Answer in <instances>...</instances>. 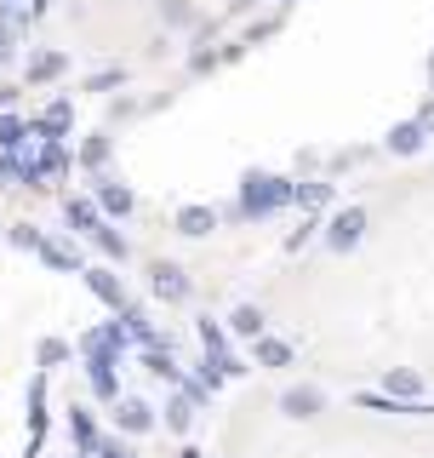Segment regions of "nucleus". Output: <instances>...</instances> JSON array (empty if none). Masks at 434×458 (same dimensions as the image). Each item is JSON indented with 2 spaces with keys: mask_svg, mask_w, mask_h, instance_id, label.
I'll return each mask as SVG.
<instances>
[{
  "mask_svg": "<svg viewBox=\"0 0 434 458\" xmlns=\"http://www.w3.org/2000/svg\"><path fill=\"white\" fill-rule=\"evenodd\" d=\"M69 361V344L63 338H46V344H40V367H63Z\"/></svg>",
  "mask_w": 434,
  "mask_h": 458,
  "instance_id": "nucleus-22",
  "label": "nucleus"
},
{
  "mask_svg": "<svg viewBox=\"0 0 434 458\" xmlns=\"http://www.w3.org/2000/svg\"><path fill=\"white\" fill-rule=\"evenodd\" d=\"M69 436H75V447L80 453H97V429H92V412H69Z\"/></svg>",
  "mask_w": 434,
  "mask_h": 458,
  "instance_id": "nucleus-17",
  "label": "nucleus"
},
{
  "mask_svg": "<svg viewBox=\"0 0 434 458\" xmlns=\"http://www.w3.org/2000/svg\"><path fill=\"white\" fill-rule=\"evenodd\" d=\"M12 247H23V252H40V229L18 224V229H12Z\"/></svg>",
  "mask_w": 434,
  "mask_h": 458,
  "instance_id": "nucleus-24",
  "label": "nucleus"
},
{
  "mask_svg": "<svg viewBox=\"0 0 434 458\" xmlns=\"http://www.w3.org/2000/svg\"><path fill=\"white\" fill-rule=\"evenodd\" d=\"M104 161H109V138H86V143H80V166L97 172Z\"/></svg>",
  "mask_w": 434,
  "mask_h": 458,
  "instance_id": "nucleus-20",
  "label": "nucleus"
},
{
  "mask_svg": "<svg viewBox=\"0 0 434 458\" xmlns=\"http://www.w3.org/2000/svg\"><path fill=\"white\" fill-rule=\"evenodd\" d=\"M417 126H423V132H434V104L423 109V121H417Z\"/></svg>",
  "mask_w": 434,
  "mask_h": 458,
  "instance_id": "nucleus-29",
  "label": "nucleus"
},
{
  "mask_svg": "<svg viewBox=\"0 0 434 458\" xmlns=\"http://www.w3.org/2000/svg\"><path fill=\"white\" fill-rule=\"evenodd\" d=\"M12 57H18V47H12V35H0V69H6Z\"/></svg>",
  "mask_w": 434,
  "mask_h": 458,
  "instance_id": "nucleus-28",
  "label": "nucleus"
},
{
  "mask_svg": "<svg viewBox=\"0 0 434 458\" xmlns=\"http://www.w3.org/2000/svg\"><path fill=\"white\" fill-rule=\"evenodd\" d=\"M189 424H195V401H189V395H178V401L166 407V429H178V436H183Z\"/></svg>",
  "mask_w": 434,
  "mask_h": 458,
  "instance_id": "nucleus-19",
  "label": "nucleus"
},
{
  "mask_svg": "<svg viewBox=\"0 0 434 458\" xmlns=\"http://www.w3.org/2000/svg\"><path fill=\"white\" fill-rule=\"evenodd\" d=\"M171 224H178V235L200 241V235H212V229H217V212H212V207H183V212H178Z\"/></svg>",
  "mask_w": 434,
  "mask_h": 458,
  "instance_id": "nucleus-9",
  "label": "nucleus"
},
{
  "mask_svg": "<svg viewBox=\"0 0 434 458\" xmlns=\"http://www.w3.org/2000/svg\"><path fill=\"white\" fill-rule=\"evenodd\" d=\"M360 235H366V212H360V207L338 212V218L326 224V247H331V252H349V247H355Z\"/></svg>",
  "mask_w": 434,
  "mask_h": 458,
  "instance_id": "nucleus-3",
  "label": "nucleus"
},
{
  "mask_svg": "<svg viewBox=\"0 0 434 458\" xmlns=\"http://www.w3.org/2000/svg\"><path fill=\"white\" fill-rule=\"evenodd\" d=\"M429 75H434V57H429Z\"/></svg>",
  "mask_w": 434,
  "mask_h": 458,
  "instance_id": "nucleus-31",
  "label": "nucleus"
},
{
  "mask_svg": "<svg viewBox=\"0 0 434 458\" xmlns=\"http://www.w3.org/2000/svg\"><path fill=\"white\" fill-rule=\"evenodd\" d=\"M114 419H121L126 436H149V429H154V407L138 401V395H126V401H114Z\"/></svg>",
  "mask_w": 434,
  "mask_h": 458,
  "instance_id": "nucleus-6",
  "label": "nucleus"
},
{
  "mask_svg": "<svg viewBox=\"0 0 434 458\" xmlns=\"http://www.w3.org/2000/svg\"><path fill=\"white\" fill-rule=\"evenodd\" d=\"M229 327H235L240 338H263V310H257V304H240L235 315H229Z\"/></svg>",
  "mask_w": 434,
  "mask_h": 458,
  "instance_id": "nucleus-16",
  "label": "nucleus"
},
{
  "mask_svg": "<svg viewBox=\"0 0 434 458\" xmlns=\"http://www.w3.org/2000/svg\"><path fill=\"white\" fill-rule=\"evenodd\" d=\"M423 126H417V121H406V126H395V132H388V149H395V155H417V149H423Z\"/></svg>",
  "mask_w": 434,
  "mask_h": 458,
  "instance_id": "nucleus-14",
  "label": "nucleus"
},
{
  "mask_svg": "<svg viewBox=\"0 0 434 458\" xmlns=\"http://www.w3.org/2000/svg\"><path fill=\"white\" fill-rule=\"evenodd\" d=\"M40 258H46L52 269H75V252H69V247H52V241H40Z\"/></svg>",
  "mask_w": 434,
  "mask_h": 458,
  "instance_id": "nucleus-23",
  "label": "nucleus"
},
{
  "mask_svg": "<svg viewBox=\"0 0 434 458\" xmlns=\"http://www.w3.org/2000/svg\"><path fill=\"white\" fill-rule=\"evenodd\" d=\"M149 372H154V378H171V384H178V361H171V350H161V344H154V350H149Z\"/></svg>",
  "mask_w": 434,
  "mask_h": 458,
  "instance_id": "nucleus-21",
  "label": "nucleus"
},
{
  "mask_svg": "<svg viewBox=\"0 0 434 458\" xmlns=\"http://www.w3.org/2000/svg\"><path fill=\"white\" fill-rule=\"evenodd\" d=\"M161 23L166 29H200V12L189 0H161Z\"/></svg>",
  "mask_w": 434,
  "mask_h": 458,
  "instance_id": "nucleus-12",
  "label": "nucleus"
},
{
  "mask_svg": "<svg viewBox=\"0 0 434 458\" xmlns=\"http://www.w3.org/2000/svg\"><path fill=\"white\" fill-rule=\"evenodd\" d=\"M86 286H92V298H97V304H109L114 315L126 310V286H121V276H114V269H104V264L86 269Z\"/></svg>",
  "mask_w": 434,
  "mask_h": 458,
  "instance_id": "nucleus-4",
  "label": "nucleus"
},
{
  "mask_svg": "<svg viewBox=\"0 0 434 458\" xmlns=\"http://www.w3.org/2000/svg\"><path fill=\"white\" fill-rule=\"evenodd\" d=\"M23 75H29V86H46V81H63V75H69V52H29Z\"/></svg>",
  "mask_w": 434,
  "mask_h": 458,
  "instance_id": "nucleus-5",
  "label": "nucleus"
},
{
  "mask_svg": "<svg viewBox=\"0 0 434 458\" xmlns=\"http://www.w3.org/2000/svg\"><path fill=\"white\" fill-rule=\"evenodd\" d=\"M109 86H121V69H104V75H92V92H109Z\"/></svg>",
  "mask_w": 434,
  "mask_h": 458,
  "instance_id": "nucleus-26",
  "label": "nucleus"
},
{
  "mask_svg": "<svg viewBox=\"0 0 434 458\" xmlns=\"http://www.w3.org/2000/svg\"><path fill=\"white\" fill-rule=\"evenodd\" d=\"M97 458H132V453H126L121 441H97Z\"/></svg>",
  "mask_w": 434,
  "mask_h": 458,
  "instance_id": "nucleus-27",
  "label": "nucleus"
},
{
  "mask_svg": "<svg viewBox=\"0 0 434 458\" xmlns=\"http://www.w3.org/2000/svg\"><path fill=\"white\" fill-rule=\"evenodd\" d=\"M321 407H326V395H321V390H309V384H303V390H286V395H280V412H286V419H314Z\"/></svg>",
  "mask_w": 434,
  "mask_h": 458,
  "instance_id": "nucleus-7",
  "label": "nucleus"
},
{
  "mask_svg": "<svg viewBox=\"0 0 434 458\" xmlns=\"http://www.w3.org/2000/svg\"><path fill=\"white\" fill-rule=\"evenodd\" d=\"M388 395H400V401H417V395H423V378H417V372H406V367H400V372H388Z\"/></svg>",
  "mask_w": 434,
  "mask_h": 458,
  "instance_id": "nucleus-18",
  "label": "nucleus"
},
{
  "mask_svg": "<svg viewBox=\"0 0 434 458\" xmlns=\"http://www.w3.org/2000/svg\"><path fill=\"white\" fill-rule=\"evenodd\" d=\"M132 207H138V195L126 190V183H97V212H109V218H126Z\"/></svg>",
  "mask_w": 434,
  "mask_h": 458,
  "instance_id": "nucleus-8",
  "label": "nucleus"
},
{
  "mask_svg": "<svg viewBox=\"0 0 434 458\" xmlns=\"http://www.w3.org/2000/svg\"><path fill=\"white\" fill-rule=\"evenodd\" d=\"M286 200H292V183L274 178V172H246L240 178V212L246 218H269V212H280Z\"/></svg>",
  "mask_w": 434,
  "mask_h": 458,
  "instance_id": "nucleus-1",
  "label": "nucleus"
},
{
  "mask_svg": "<svg viewBox=\"0 0 434 458\" xmlns=\"http://www.w3.org/2000/svg\"><path fill=\"white\" fill-rule=\"evenodd\" d=\"M63 218H69V229H80V235H92L97 224H104V212L92 207V200H80V195H69L63 200Z\"/></svg>",
  "mask_w": 434,
  "mask_h": 458,
  "instance_id": "nucleus-10",
  "label": "nucleus"
},
{
  "mask_svg": "<svg viewBox=\"0 0 434 458\" xmlns=\"http://www.w3.org/2000/svg\"><path fill=\"white\" fill-rule=\"evenodd\" d=\"M229 6H235V12H246V6H257V0H229Z\"/></svg>",
  "mask_w": 434,
  "mask_h": 458,
  "instance_id": "nucleus-30",
  "label": "nucleus"
},
{
  "mask_svg": "<svg viewBox=\"0 0 434 458\" xmlns=\"http://www.w3.org/2000/svg\"><path fill=\"white\" fill-rule=\"evenodd\" d=\"M29 138V121L23 114H0V155H18Z\"/></svg>",
  "mask_w": 434,
  "mask_h": 458,
  "instance_id": "nucleus-13",
  "label": "nucleus"
},
{
  "mask_svg": "<svg viewBox=\"0 0 434 458\" xmlns=\"http://www.w3.org/2000/svg\"><path fill=\"white\" fill-rule=\"evenodd\" d=\"M252 350H257V367H286L292 361V344H280V338H252Z\"/></svg>",
  "mask_w": 434,
  "mask_h": 458,
  "instance_id": "nucleus-15",
  "label": "nucleus"
},
{
  "mask_svg": "<svg viewBox=\"0 0 434 458\" xmlns=\"http://www.w3.org/2000/svg\"><path fill=\"white\" fill-rule=\"evenodd\" d=\"M297 200H303V207H326V200H331V190H326V183H309V190H292Z\"/></svg>",
  "mask_w": 434,
  "mask_h": 458,
  "instance_id": "nucleus-25",
  "label": "nucleus"
},
{
  "mask_svg": "<svg viewBox=\"0 0 434 458\" xmlns=\"http://www.w3.org/2000/svg\"><path fill=\"white\" fill-rule=\"evenodd\" d=\"M92 247H97V252H104V258H109V264H126V235H121V229H109V224H97V229H92Z\"/></svg>",
  "mask_w": 434,
  "mask_h": 458,
  "instance_id": "nucleus-11",
  "label": "nucleus"
},
{
  "mask_svg": "<svg viewBox=\"0 0 434 458\" xmlns=\"http://www.w3.org/2000/svg\"><path fill=\"white\" fill-rule=\"evenodd\" d=\"M149 293L161 298V304H189V293H195V286H189V276H183L178 264H166V258H161V264L149 269Z\"/></svg>",
  "mask_w": 434,
  "mask_h": 458,
  "instance_id": "nucleus-2",
  "label": "nucleus"
}]
</instances>
